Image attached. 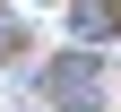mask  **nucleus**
I'll list each match as a JSON object with an SVG mask.
<instances>
[{
  "label": "nucleus",
  "mask_w": 121,
  "mask_h": 112,
  "mask_svg": "<svg viewBox=\"0 0 121 112\" xmlns=\"http://www.w3.org/2000/svg\"><path fill=\"white\" fill-rule=\"evenodd\" d=\"M52 104L60 112H95V60H86V52H69L52 69Z\"/></svg>",
  "instance_id": "nucleus-1"
},
{
  "label": "nucleus",
  "mask_w": 121,
  "mask_h": 112,
  "mask_svg": "<svg viewBox=\"0 0 121 112\" xmlns=\"http://www.w3.org/2000/svg\"><path fill=\"white\" fill-rule=\"evenodd\" d=\"M69 26H78V43H112L121 35V0H78Z\"/></svg>",
  "instance_id": "nucleus-2"
}]
</instances>
